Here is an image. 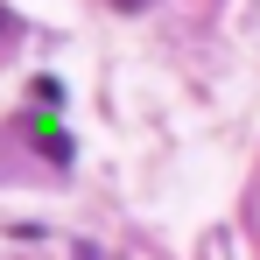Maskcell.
Instances as JSON below:
<instances>
[{
  "label": "cell",
  "mask_w": 260,
  "mask_h": 260,
  "mask_svg": "<svg viewBox=\"0 0 260 260\" xmlns=\"http://www.w3.org/2000/svg\"><path fill=\"white\" fill-rule=\"evenodd\" d=\"M21 134H28V141L43 148V155H49V162H56V169L71 162V134L56 127V120H21Z\"/></svg>",
  "instance_id": "6da1fadb"
},
{
  "label": "cell",
  "mask_w": 260,
  "mask_h": 260,
  "mask_svg": "<svg viewBox=\"0 0 260 260\" xmlns=\"http://www.w3.org/2000/svg\"><path fill=\"white\" fill-rule=\"evenodd\" d=\"M14 36H21V21H14V14L0 7V49H14Z\"/></svg>",
  "instance_id": "7a4b0ae2"
},
{
  "label": "cell",
  "mask_w": 260,
  "mask_h": 260,
  "mask_svg": "<svg viewBox=\"0 0 260 260\" xmlns=\"http://www.w3.org/2000/svg\"><path fill=\"white\" fill-rule=\"evenodd\" d=\"M120 7H148V0H120Z\"/></svg>",
  "instance_id": "3957f363"
}]
</instances>
